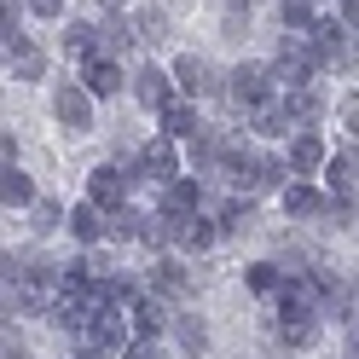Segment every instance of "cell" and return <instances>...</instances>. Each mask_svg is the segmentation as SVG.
I'll list each match as a JSON object with an SVG mask.
<instances>
[{
  "instance_id": "37",
  "label": "cell",
  "mask_w": 359,
  "mask_h": 359,
  "mask_svg": "<svg viewBox=\"0 0 359 359\" xmlns=\"http://www.w3.org/2000/svg\"><path fill=\"white\" fill-rule=\"evenodd\" d=\"M99 6H116V0H99Z\"/></svg>"
},
{
  "instance_id": "18",
  "label": "cell",
  "mask_w": 359,
  "mask_h": 359,
  "mask_svg": "<svg viewBox=\"0 0 359 359\" xmlns=\"http://www.w3.org/2000/svg\"><path fill=\"white\" fill-rule=\"evenodd\" d=\"M174 342H180L186 359H197V353L209 348V325L197 319V313H174Z\"/></svg>"
},
{
  "instance_id": "11",
  "label": "cell",
  "mask_w": 359,
  "mask_h": 359,
  "mask_svg": "<svg viewBox=\"0 0 359 359\" xmlns=\"http://www.w3.org/2000/svg\"><path fill=\"white\" fill-rule=\"evenodd\" d=\"M6 70H12V81H41V76H47V53L24 35V41L6 47Z\"/></svg>"
},
{
  "instance_id": "29",
  "label": "cell",
  "mask_w": 359,
  "mask_h": 359,
  "mask_svg": "<svg viewBox=\"0 0 359 359\" xmlns=\"http://www.w3.org/2000/svg\"><path fill=\"white\" fill-rule=\"evenodd\" d=\"M122 359H174V353L163 348V336H133V348Z\"/></svg>"
},
{
  "instance_id": "15",
  "label": "cell",
  "mask_w": 359,
  "mask_h": 359,
  "mask_svg": "<svg viewBox=\"0 0 359 359\" xmlns=\"http://www.w3.org/2000/svg\"><path fill=\"white\" fill-rule=\"evenodd\" d=\"M197 203H203L197 174H180L174 186H163V215H197Z\"/></svg>"
},
{
  "instance_id": "7",
  "label": "cell",
  "mask_w": 359,
  "mask_h": 359,
  "mask_svg": "<svg viewBox=\"0 0 359 359\" xmlns=\"http://www.w3.org/2000/svg\"><path fill=\"white\" fill-rule=\"evenodd\" d=\"M122 197H128V174H122V168L99 163L93 174H87V203H99V209L110 215V209H122Z\"/></svg>"
},
{
  "instance_id": "30",
  "label": "cell",
  "mask_w": 359,
  "mask_h": 359,
  "mask_svg": "<svg viewBox=\"0 0 359 359\" xmlns=\"http://www.w3.org/2000/svg\"><path fill=\"white\" fill-rule=\"evenodd\" d=\"M53 226H70V209H58V203H35V232H53Z\"/></svg>"
},
{
  "instance_id": "13",
  "label": "cell",
  "mask_w": 359,
  "mask_h": 359,
  "mask_svg": "<svg viewBox=\"0 0 359 359\" xmlns=\"http://www.w3.org/2000/svg\"><path fill=\"white\" fill-rule=\"evenodd\" d=\"M278 342L284 348H313L319 342V313H278Z\"/></svg>"
},
{
  "instance_id": "22",
  "label": "cell",
  "mask_w": 359,
  "mask_h": 359,
  "mask_svg": "<svg viewBox=\"0 0 359 359\" xmlns=\"http://www.w3.org/2000/svg\"><path fill=\"white\" fill-rule=\"evenodd\" d=\"M0 203H6V209H35V186H29L24 168H6V174H0Z\"/></svg>"
},
{
  "instance_id": "24",
  "label": "cell",
  "mask_w": 359,
  "mask_h": 359,
  "mask_svg": "<svg viewBox=\"0 0 359 359\" xmlns=\"http://www.w3.org/2000/svg\"><path fill=\"white\" fill-rule=\"evenodd\" d=\"M133 29H140V47H163V41H168V12L163 6L133 12Z\"/></svg>"
},
{
  "instance_id": "35",
  "label": "cell",
  "mask_w": 359,
  "mask_h": 359,
  "mask_svg": "<svg viewBox=\"0 0 359 359\" xmlns=\"http://www.w3.org/2000/svg\"><path fill=\"white\" fill-rule=\"evenodd\" d=\"M348 359H359V330H353V336H348Z\"/></svg>"
},
{
  "instance_id": "6",
  "label": "cell",
  "mask_w": 359,
  "mask_h": 359,
  "mask_svg": "<svg viewBox=\"0 0 359 359\" xmlns=\"http://www.w3.org/2000/svg\"><path fill=\"white\" fill-rule=\"evenodd\" d=\"M174 70H156V64H145L140 76H133V99H140L145 110H168L174 104Z\"/></svg>"
},
{
  "instance_id": "28",
  "label": "cell",
  "mask_w": 359,
  "mask_h": 359,
  "mask_svg": "<svg viewBox=\"0 0 359 359\" xmlns=\"http://www.w3.org/2000/svg\"><path fill=\"white\" fill-rule=\"evenodd\" d=\"M325 215L336 220V226H353V220H359V197L353 191H330V209Z\"/></svg>"
},
{
  "instance_id": "26",
  "label": "cell",
  "mask_w": 359,
  "mask_h": 359,
  "mask_svg": "<svg viewBox=\"0 0 359 359\" xmlns=\"http://www.w3.org/2000/svg\"><path fill=\"white\" fill-rule=\"evenodd\" d=\"M64 53L93 58V53H99V29H93V24H64Z\"/></svg>"
},
{
  "instance_id": "20",
  "label": "cell",
  "mask_w": 359,
  "mask_h": 359,
  "mask_svg": "<svg viewBox=\"0 0 359 359\" xmlns=\"http://www.w3.org/2000/svg\"><path fill=\"white\" fill-rule=\"evenodd\" d=\"M284 116H290V128H313L319 122V93H313V87H290L284 93Z\"/></svg>"
},
{
  "instance_id": "12",
  "label": "cell",
  "mask_w": 359,
  "mask_h": 359,
  "mask_svg": "<svg viewBox=\"0 0 359 359\" xmlns=\"http://www.w3.org/2000/svg\"><path fill=\"white\" fill-rule=\"evenodd\" d=\"M70 232H76V243H87V250H93V243L110 238V215H104L99 203H76V209H70Z\"/></svg>"
},
{
  "instance_id": "31",
  "label": "cell",
  "mask_w": 359,
  "mask_h": 359,
  "mask_svg": "<svg viewBox=\"0 0 359 359\" xmlns=\"http://www.w3.org/2000/svg\"><path fill=\"white\" fill-rule=\"evenodd\" d=\"M220 29H226V35H243V29H250V6H226Z\"/></svg>"
},
{
  "instance_id": "14",
  "label": "cell",
  "mask_w": 359,
  "mask_h": 359,
  "mask_svg": "<svg viewBox=\"0 0 359 359\" xmlns=\"http://www.w3.org/2000/svg\"><path fill=\"white\" fill-rule=\"evenodd\" d=\"M145 284L156 290V296H186V284H191V278H186V266H180L174 255H156V261H151V273H145Z\"/></svg>"
},
{
  "instance_id": "25",
  "label": "cell",
  "mask_w": 359,
  "mask_h": 359,
  "mask_svg": "<svg viewBox=\"0 0 359 359\" xmlns=\"http://www.w3.org/2000/svg\"><path fill=\"white\" fill-rule=\"evenodd\" d=\"M140 226H145V215H133L128 203L110 209V243H140Z\"/></svg>"
},
{
  "instance_id": "2",
  "label": "cell",
  "mask_w": 359,
  "mask_h": 359,
  "mask_svg": "<svg viewBox=\"0 0 359 359\" xmlns=\"http://www.w3.org/2000/svg\"><path fill=\"white\" fill-rule=\"evenodd\" d=\"M313 70H319V58L307 53V41H302V35H296V41H284L278 58H273V76H278L284 87H313Z\"/></svg>"
},
{
  "instance_id": "4",
  "label": "cell",
  "mask_w": 359,
  "mask_h": 359,
  "mask_svg": "<svg viewBox=\"0 0 359 359\" xmlns=\"http://www.w3.org/2000/svg\"><path fill=\"white\" fill-rule=\"evenodd\" d=\"M174 243L186 255H203V250L220 243V220H209V215H174Z\"/></svg>"
},
{
  "instance_id": "16",
  "label": "cell",
  "mask_w": 359,
  "mask_h": 359,
  "mask_svg": "<svg viewBox=\"0 0 359 359\" xmlns=\"http://www.w3.org/2000/svg\"><path fill=\"white\" fill-rule=\"evenodd\" d=\"M163 133H168V140H197V133H203V116H197V104L174 99V104L163 110Z\"/></svg>"
},
{
  "instance_id": "36",
  "label": "cell",
  "mask_w": 359,
  "mask_h": 359,
  "mask_svg": "<svg viewBox=\"0 0 359 359\" xmlns=\"http://www.w3.org/2000/svg\"><path fill=\"white\" fill-rule=\"evenodd\" d=\"M348 168H353V180H359V151H348Z\"/></svg>"
},
{
  "instance_id": "10",
  "label": "cell",
  "mask_w": 359,
  "mask_h": 359,
  "mask_svg": "<svg viewBox=\"0 0 359 359\" xmlns=\"http://www.w3.org/2000/svg\"><path fill=\"white\" fill-rule=\"evenodd\" d=\"M290 168H296V174H319V168H330V145H325L313 128H302L296 140H290Z\"/></svg>"
},
{
  "instance_id": "19",
  "label": "cell",
  "mask_w": 359,
  "mask_h": 359,
  "mask_svg": "<svg viewBox=\"0 0 359 359\" xmlns=\"http://www.w3.org/2000/svg\"><path fill=\"white\" fill-rule=\"evenodd\" d=\"M174 81H180V93H215V76H209V64L203 58H174Z\"/></svg>"
},
{
  "instance_id": "9",
  "label": "cell",
  "mask_w": 359,
  "mask_h": 359,
  "mask_svg": "<svg viewBox=\"0 0 359 359\" xmlns=\"http://www.w3.org/2000/svg\"><path fill=\"white\" fill-rule=\"evenodd\" d=\"M81 87H87L93 99H110V93H122V87H128V76H122V64H116V58L93 53V58H87V70H81Z\"/></svg>"
},
{
  "instance_id": "33",
  "label": "cell",
  "mask_w": 359,
  "mask_h": 359,
  "mask_svg": "<svg viewBox=\"0 0 359 359\" xmlns=\"http://www.w3.org/2000/svg\"><path fill=\"white\" fill-rule=\"evenodd\" d=\"M29 6H35V18H58V12H64V0H29Z\"/></svg>"
},
{
  "instance_id": "17",
  "label": "cell",
  "mask_w": 359,
  "mask_h": 359,
  "mask_svg": "<svg viewBox=\"0 0 359 359\" xmlns=\"http://www.w3.org/2000/svg\"><path fill=\"white\" fill-rule=\"evenodd\" d=\"M325 209H330V197H319L313 186H302V180H290V186H284V215L313 220V215H325Z\"/></svg>"
},
{
  "instance_id": "5",
  "label": "cell",
  "mask_w": 359,
  "mask_h": 359,
  "mask_svg": "<svg viewBox=\"0 0 359 359\" xmlns=\"http://www.w3.org/2000/svg\"><path fill=\"white\" fill-rule=\"evenodd\" d=\"M140 180H156V186H174V180H180V151H174L168 133L140 151Z\"/></svg>"
},
{
  "instance_id": "23",
  "label": "cell",
  "mask_w": 359,
  "mask_h": 359,
  "mask_svg": "<svg viewBox=\"0 0 359 359\" xmlns=\"http://www.w3.org/2000/svg\"><path fill=\"white\" fill-rule=\"evenodd\" d=\"M215 220H220V238H226V232H250L255 226V197H226Z\"/></svg>"
},
{
  "instance_id": "8",
  "label": "cell",
  "mask_w": 359,
  "mask_h": 359,
  "mask_svg": "<svg viewBox=\"0 0 359 359\" xmlns=\"http://www.w3.org/2000/svg\"><path fill=\"white\" fill-rule=\"evenodd\" d=\"M133 336H163V330H174V313H168V296H156V290H145L140 302H133Z\"/></svg>"
},
{
  "instance_id": "3",
  "label": "cell",
  "mask_w": 359,
  "mask_h": 359,
  "mask_svg": "<svg viewBox=\"0 0 359 359\" xmlns=\"http://www.w3.org/2000/svg\"><path fill=\"white\" fill-rule=\"evenodd\" d=\"M273 64H238V70H232V87H226V93L238 99V104H266V99H273Z\"/></svg>"
},
{
  "instance_id": "32",
  "label": "cell",
  "mask_w": 359,
  "mask_h": 359,
  "mask_svg": "<svg viewBox=\"0 0 359 359\" xmlns=\"http://www.w3.org/2000/svg\"><path fill=\"white\" fill-rule=\"evenodd\" d=\"M336 18H342V24L359 35V0H342V6H336Z\"/></svg>"
},
{
  "instance_id": "34",
  "label": "cell",
  "mask_w": 359,
  "mask_h": 359,
  "mask_svg": "<svg viewBox=\"0 0 359 359\" xmlns=\"http://www.w3.org/2000/svg\"><path fill=\"white\" fill-rule=\"evenodd\" d=\"M348 133L359 140V104H348Z\"/></svg>"
},
{
  "instance_id": "21",
  "label": "cell",
  "mask_w": 359,
  "mask_h": 359,
  "mask_svg": "<svg viewBox=\"0 0 359 359\" xmlns=\"http://www.w3.org/2000/svg\"><path fill=\"white\" fill-rule=\"evenodd\" d=\"M133 41H140V29H133L128 18H104V24H99V53H104V58H116V53H128Z\"/></svg>"
},
{
  "instance_id": "1",
  "label": "cell",
  "mask_w": 359,
  "mask_h": 359,
  "mask_svg": "<svg viewBox=\"0 0 359 359\" xmlns=\"http://www.w3.org/2000/svg\"><path fill=\"white\" fill-rule=\"evenodd\" d=\"M53 116L70 128V133H87V128H93V93H87L81 81H58V93H53Z\"/></svg>"
},
{
  "instance_id": "27",
  "label": "cell",
  "mask_w": 359,
  "mask_h": 359,
  "mask_svg": "<svg viewBox=\"0 0 359 359\" xmlns=\"http://www.w3.org/2000/svg\"><path fill=\"white\" fill-rule=\"evenodd\" d=\"M278 18H284V29H290V35H307V29H313V0H284Z\"/></svg>"
}]
</instances>
